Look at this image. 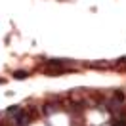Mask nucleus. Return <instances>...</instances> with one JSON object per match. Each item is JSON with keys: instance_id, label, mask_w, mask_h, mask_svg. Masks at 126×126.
Wrapping results in <instances>:
<instances>
[{"instance_id": "f257e3e1", "label": "nucleus", "mask_w": 126, "mask_h": 126, "mask_svg": "<svg viewBox=\"0 0 126 126\" xmlns=\"http://www.w3.org/2000/svg\"><path fill=\"white\" fill-rule=\"evenodd\" d=\"M14 122H16V126H29V122H31V115H29L25 109H21L16 117H14Z\"/></svg>"}, {"instance_id": "f03ea898", "label": "nucleus", "mask_w": 126, "mask_h": 126, "mask_svg": "<svg viewBox=\"0 0 126 126\" xmlns=\"http://www.w3.org/2000/svg\"><path fill=\"white\" fill-rule=\"evenodd\" d=\"M111 126H126V113H124V111L113 113V118H111Z\"/></svg>"}, {"instance_id": "7ed1b4c3", "label": "nucleus", "mask_w": 126, "mask_h": 126, "mask_svg": "<svg viewBox=\"0 0 126 126\" xmlns=\"http://www.w3.org/2000/svg\"><path fill=\"white\" fill-rule=\"evenodd\" d=\"M42 111H44V115H52L55 111H59V105H55V103H46Z\"/></svg>"}, {"instance_id": "20e7f679", "label": "nucleus", "mask_w": 126, "mask_h": 126, "mask_svg": "<svg viewBox=\"0 0 126 126\" xmlns=\"http://www.w3.org/2000/svg\"><path fill=\"white\" fill-rule=\"evenodd\" d=\"M14 79H17V80L27 79V71H16V73H14Z\"/></svg>"}, {"instance_id": "39448f33", "label": "nucleus", "mask_w": 126, "mask_h": 126, "mask_svg": "<svg viewBox=\"0 0 126 126\" xmlns=\"http://www.w3.org/2000/svg\"><path fill=\"white\" fill-rule=\"evenodd\" d=\"M113 97H115V99H118V101L122 103V101H124V94H122V90H117V92L113 94Z\"/></svg>"}, {"instance_id": "423d86ee", "label": "nucleus", "mask_w": 126, "mask_h": 126, "mask_svg": "<svg viewBox=\"0 0 126 126\" xmlns=\"http://www.w3.org/2000/svg\"><path fill=\"white\" fill-rule=\"evenodd\" d=\"M2 82H4V79H0V84H2Z\"/></svg>"}]
</instances>
